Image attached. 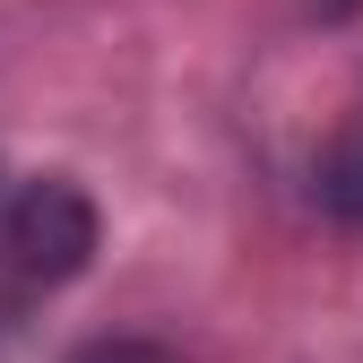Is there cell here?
<instances>
[{
	"label": "cell",
	"instance_id": "cell-3",
	"mask_svg": "<svg viewBox=\"0 0 363 363\" xmlns=\"http://www.w3.org/2000/svg\"><path fill=\"white\" fill-rule=\"evenodd\" d=\"M69 363H173V354L147 346V337H96V346H78Z\"/></svg>",
	"mask_w": 363,
	"mask_h": 363
},
{
	"label": "cell",
	"instance_id": "cell-2",
	"mask_svg": "<svg viewBox=\"0 0 363 363\" xmlns=\"http://www.w3.org/2000/svg\"><path fill=\"white\" fill-rule=\"evenodd\" d=\"M311 191H320V208H329V216L363 225V104L346 113V130L329 139V156L311 164Z\"/></svg>",
	"mask_w": 363,
	"mask_h": 363
},
{
	"label": "cell",
	"instance_id": "cell-1",
	"mask_svg": "<svg viewBox=\"0 0 363 363\" xmlns=\"http://www.w3.org/2000/svg\"><path fill=\"white\" fill-rule=\"evenodd\" d=\"M96 242H104V216H96V199H86L78 182L43 173V182L18 191V208H9V259L26 268V277L61 286V277H78V268L96 259Z\"/></svg>",
	"mask_w": 363,
	"mask_h": 363
},
{
	"label": "cell",
	"instance_id": "cell-4",
	"mask_svg": "<svg viewBox=\"0 0 363 363\" xmlns=\"http://www.w3.org/2000/svg\"><path fill=\"white\" fill-rule=\"evenodd\" d=\"M346 9H354V0H320V18H346Z\"/></svg>",
	"mask_w": 363,
	"mask_h": 363
}]
</instances>
